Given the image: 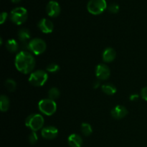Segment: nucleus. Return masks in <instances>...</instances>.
I'll list each match as a JSON object with an SVG mask.
<instances>
[{
	"label": "nucleus",
	"instance_id": "obj_1",
	"mask_svg": "<svg viewBox=\"0 0 147 147\" xmlns=\"http://www.w3.org/2000/svg\"><path fill=\"white\" fill-rule=\"evenodd\" d=\"M15 67L22 73L27 74L31 73L35 66V60L30 53L21 51L15 57Z\"/></svg>",
	"mask_w": 147,
	"mask_h": 147
},
{
	"label": "nucleus",
	"instance_id": "obj_2",
	"mask_svg": "<svg viewBox=\"0 0 147 147\" xmlns=\"http://www.w3.org/2000/svg\"><path fill=\"white\" fill-rule=\"evenodd\" d=\"M25 125L32 131H37L44 125V118L40 114H31L26 119Z\"/></svg>",
	"mask_w": 147,
	"mask_h": 147
},
{
	"label": "nucleus",
	"instance_id": "obj_3",
	"mask_svg": "<svg viewBox=\"0 0 147 147\" xmlns=\"http://www.w3.org/2000/svg\"><path fill=\"white\" fill-rule=\"evenodd\" d=\"M39 110L46 116H52L57 110V104L51 99H42L38 103Z\"/></svg>",
	"mask_w": 147,
	"mask_h": 147
},
{
	"label": "nucleus",
	"instance_id": "obj_4",
	"mask_svg": "<svg viewBox=\"0 0 147 147\" xmlns=\"http://www.w3.org/2000/svg\"><path fill=\"white\" fill-rule=\"evenodd\" d=\"M28 14L27 11L24 7H16L13 10H11L10 13V19L14 24L17 25L23 24L27 20Z\"/></svg>",
	"mask_w": 147,
	"mask_h": 147
},
{
	"label": "nucleus",
	"instance_id": "obj_5",
	"mask_svg": "<svg viewBox=\"0 0 147 147\" xmlns=\"http://www.w3.org/2000/svg\"><path fill=\"white\" fill-rule=\"evenodd\" d=\"M107 8L106 0H90L88 3V11L92 14L98 15L101 14Z\"/></svg>",
	"mask_w": 147,
	"mask_h": 147
},
{
	"label": "nucleus",
	"instance_id": "obj_6",
	"mask_svg": "<svg viewBox=\"0 0 147 147\" xmlns=\"http://www.w3.org/2000/svg\"><path fill=\"white\" fill-rule=\"evenodd\" d=\"M48 76L44 70H36L30 74L29 82L36 87L42 86L47 82Z\"/></svg>",
	"mask_w": 147,
	"mask_h": 147
},
{
	"label": "nucleus",
	"instance_id": "obj_7",
	"mask_svg": "<svg viewBox=\"0 0 147 147\" xmlns=\"http://www.w3.org/2000/svg\"><path fill=\"white\" fill-rule=\"evenodd\" d=\"M47 45L44 40L40 38H35L30 40L28 43V49L34 55H41L45 51Z\"/></svg>",
	"mask_w": 147,
	"mask_h": 147
},
{
	"label": "nucleus",
	"instance_id": "obj_8",
	"mask_svg": "<svg viewBox=\"0 0 147 147\" xmlns=\"http://www.w3.org/2000/svg\"><path fill=\"white\" fill-rule=\"evenodd\" d=\"M60 11V4L56 1H50L46 6V11L47 14L51 17H56L59 16Z\"/></svg>",
	"mask_w": 147,
	"mask_h": 147
},
{
	"label": "nucleus",
	"instance_id": "obj_9",
	"mask_svg": "<svg viewBox=\"0 0 147 147\" xmlns=\"http://www.w3.org/2000/svg\"><path fill=\"white\" fill-rule=\"evenodd\" d=\"M111 74L110 69L104 64H100L96 68V76L99 80H106Z\"/></svg>",
	"mask_w": 147,
	"mask_h": 147
},
{
	"label": "nucleus",
	"instance_id": "obj_10",
	"mask_svg": "<svg viewBox=\"0 0 147 147\" xmlns=\"http://www.w3.org/2000/svg\"><path fill=\"white\" fill-rule=\"evenodd\" d=\"M41 134L44 139L51 140V139H53L57 137V134H58V130L55 126H46L44 129H42Z\"/></svg>",
	"mask_w": 147,
	"mask_h": 147
},
{
	"label": "nucleus",
	"instance_id": "obj_11",
	"mask_svg": "<svg viewBox=\"0 0 147 147\" xmlns=\"http://www.w3.org/2000/svg\"><path fill=\"white\" fill-rule=\"evenodd\" d=\"M37 26H38L39 29L45 34L53 32V29H54V25H53V22L50 20L45 18L42 19L38 22Z\"/></svg>",
	"mask_w": 147,
	"mask_h": 147
},
{
	"label": "nucleus",
	"instance_id": "obj_12",
	"mask_svg": "<svg viewBox=\"0 0 147 147\" xmlns=\"http://www.w3.org/2000/svg\"><path fill=\"white\" fill-rule=\"evenodd\" d=\"M128 114V111L124 106H116V107L113 108L111 111V116L112 117L114 118L115 119H121L124 118L126 115Z\"/></svg>",
	"mask_w": 147,
	"mask_h": 147
},
{
	"label": "nucleus",
	"instance_id": "obj_13",
	"mask_svg": "<svg viewBox=\"0 0 147 147\" xmlns=\"http://www.w3.org/2000/svg\"><path fill=\"white\" fill-rule=\"evenodd\" d=\"M68 144L70 147H81L83 144V139L76 134H73L70 135L67 139Z\"/></svg>",
	"mask_w": 147,
	"mask_h": 147
},
{
	"label": "nucleus",
	"instance_id": "obj_14",
	"mask_svg": "<svg viewBox=\"0 0 147 147\" xmlns=\"http://www.w3.org/2000/svg\"><path fill=\"white\" fill-rule=\"evenodd\" d=\"M116 53L114 49L108 47L103 53V60L105 63H111L116 58Z\"/></svg>",
	"mask_w": 147,
	"mask_h": 147
},
{
	"label": "nucleus",
	"instance_id": "obj_15",
	"mask_svg": "<svg viewBox=\"0 0 147 147\" xmlns=\"http://www.w3.org/2000/svg\"><path fill=\"white\" fill-rule=\"evenodd\" d=\"M9 99L8 98L7 96L2 95L1 96V98H0V109H1V111H7L9 109Z\"/></svg>",
	"mask_w": 147,
	"mask_h": 147
},
{
	"label": "nucleus",
	"instance_id": "obj_16",
	"mask_svg": "<svg viewBox=\"0 0 147 147\" xmlns=\"http://www.w3.org/2000/svg\"><path fill=\"white\" fill-rule=\"evenodd\" d=\"M101 88L103 93H105L107 95H109V96H113V95H114L116 93V88L113 85L110 84V83L103 85L101 86Z\"/></svg>",
	"mask_w": 147,
	"mask_h": 147
},
{
	"label": "nucleus",
	"instance_id": "obj_17",
	"mask_svg": "<svg viewBox=\"0 0 147 147\" xmlns=\"http://www.w3.org/2000/svg\"><path fill=\"white\" fill-rule=\"evenodd\" d=\"M6 47L11 53H15L18 50V43L14 39H9L6 43Z\"/></svg>",
	"mask_w": 147,
	"mask_h": 147
},
{
	"label": "nucleus",
	"instance_id": "obj_18",
	"mask_svg": "<svg viewBox=\"0 0 147 147\" xmlns=\"http://www.w3.org/2000/svg\"><path fill=\"white\" fill-rule=\"evenodd\" d=\"M18 37L22 42H25L30 38V32L27 29L22 28L19 31Z\"/></svg>",
	"mask_w": 147,
	"mask_h": 147
},
{
	"label": "nucleus",
	"instance_id": "obj_19",
	"mask_svg": "<svg viewBox=\"0 0 147 147\" xmlns=\"http://www.w3.org/2000/svg\"><path fill=\"white\" fill-rule=\"evenodd\" d=\"M81 129V132L84 136H88L93 133V129H92L91 126L88 123H83L80 126Z\"/></svg>",
	"mask_w": 147,
	"mask_h": 147
},
{
	"label": "nucleus",
	"instance_id": "obj_20",
	"mask_svg": "<svg viewBox=\"0 0 147 147\" xmlns=\"http://www.w3.org/2000/svg\"><path fill=\"white\" fill-rule=\"evenodd\" d=\"M60 96V90L57 88H52L49 90L48 91V96L49 98L51 99V100H56V99L58 98Z\"/></svg>",
	"mask_w": 147,
	"mask_h": 147
},
{
	"label": "nucleus",
	"instance_id": "obj_21",
	"mask_svg": "<svg viewBox=\"0 0 147 147\" xmlns=\"http://www.w3.org/2000/svg\"><path fill=\"white\" fill-rule=\"evenodd\" d=\"M5 86L9 91L13 92L15 90L16 88H17V84H16V82L14 80H12V79H8V80H6Z\"/></svg>",
	"mask_w": 147,
	"mask_h": 147
},
{
	"label": "nucleus",
	"instance_id": "obj_22",
	"mask_svg": "<svg viewBox=\"0 0 147 147\" xmlns=\"http://www.w3.org/2000/svg\"><path fill=\"white\" fill-rule=\"evenodd\" d=\"M46 70H47L49 73H55L60 70V67H59L58 65L55 64V63H50V65H47Z\"/></svg>",
	"mask_w": 147,
	"mask_h": 147
},
{
	"label": "nucleus",
	"instance_id": "obj_23",
	"mask_svg": "<svg viewBox=\"0 0 147 147\" xmlns=\"http://www.w3.org/2000/svg\"><path fill=\"white\" fill-rule=\"evenodd\" d=\"M28 139L29 142H30V143L31 144H36V142L38 140V136H37L36 131L32 132L30 134V136H29Z\"/></svg>",
	"mask_w": 147,
	"mask_h": 147
},
{
	"label": "nucleus",
	"instance_id": "obj_24",
	"mask_svg": "<svg viewBox=\"0 0 147 147\" xmlns=\"http://www.w3.org/2000/svg\"><path fill=\"white\" fill-rule=\"evenodd\" d=\"M109 11H110L111 13H113V14H116V13L119 12V6L117 4H111L109 5Z\"/></svg>",
	"mask_w": 147,
	"mask_h": 147
},
{
	"label": "nucleus",
	"instance_id": "obj_25",
	"mask_svg": "<svg viewBox=\"0 0 147 147\" xmlns=\"http://www.w3.org/2000/svg\"><path fill=\"white\" fill-rule=\"evenodd\" d=\"M141 96H142V98L144 99L145 100L147 101V87H144V88L142 89L141 91Z\"/></svg>",
	"mask_w": 147,
	"mask_h": 147
},
{
	"label": "nucleus",
	"instance_id": "obj_26",
	"mask_svg": "<svg viewBox=\"0 0 147 147\" xmlns=\"http://www.w3.org/2000/svg\"><path fill=\"white\" fill-rule=\"evenodd\" d=\"M7 17V12H2L0 15V23L1 24H3L4 22L6 21Z\"/></svg>",
	"mask_w": 147,
	"mask_h": 147
},
{
	"label": "nucleus",
	"instance_id": "obj_27",
	"mask_svg": "<svg viewBox=\"0 0 147 147\" xmlns=\"http://www.w3.org/2000/svg\"><path fill=\"white\" fill-rule=\"evenodd\" d=\"M139 96L137 94H133L130 96V100L132 101H135V100H137L139 99Z\"/></svg>",
	"mask_w": 147,
	"mask_h": 147
},
{
	"label": "nucleus",
	"instance_id": "obj_28",
	"mask_svg": "<svg viewBox=\"0 0 147 147\" xmlns=\"http://www.w3.org/2000/svg\"><path fill=\"white\" fill-rule=\"evenodd\" d=\"M99 86H100V82L98 80H96L93 83V88H97L99 87Z\"/></svg>",
	"mask_w": 147,
	"mask_h": 147
},
{
	"label": "nucleus",
	"instance_id": "obj_29",
	"mask_svg": "<svg viewBox=\"0 0 147 147\" xmlns=\"http://www.w3.org/2000/svg\"><path fill=\"white\" fill-rule=\"evenodd\" d=\"M13 3H19L21 0H11Z\"/></svg>",
	"mask_w": 147,
	"mask_h": 147
}]
</instances>
